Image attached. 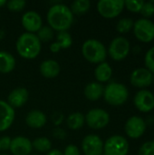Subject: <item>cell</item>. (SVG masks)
Masks as SVG:
<instances>
[{
	"label": "cell",
	"mask_w": 154,
	"mask_h": 155,
	"mask_svg": "<svg viewBox=\"0 0 154 155\" xmlns=\"http://www.w3.org/2000/svg\"><path fill=\"white\" fill-rule=\"evenodd\" d=\"M46 17L49 26L57 32L67 31L74 23V15L70 7L64 4L52 5L47 12Z\"/></svg>",
	"instance_id": "6da1fadb"
},
{
	"label": "cell",
	"mask_w": 154,
	"mask_h": 155,
	"mask_svg": "<svg viewBox=\"0 0 154 155\" xmlns=\"http://www.w3.org/2000/svg\"><path fill=\"white\" fill-rule=\"evenodd\" d=\"M15 48L21 57L25 59H34L41 52V42L36 35L25 32L18 37Z\"/></svg>",
	"instance_id": "7a4b0ae2"
},
{
	"label": "cell",
	"mask_w": 154,
	"mask_h": 155,
	"mask_svg": "<svg viewBox=\"0 0 154 155\" xmlns=\"http://www.w3.org/2000/svg\"><path fill=\"white\" fill-rule=\"evenodd\" d=\"M82 54L88 62L99 64L104 62L107 51L102 42L96 39H88L83 44Z\"/></svg>",
	"instance_id": "3957f363"
},
{
	"label": "cell",
	"mask_w": 154,
	"mask_h": 155,
	"mask_svg": "<svg viewBox=\"0 0 154 155\" xmlns=\"http://www.w3.org/2000/svg\"><path fill=\"white\" fill-rule=\"evenodd\" d=\"M129 96V92L127 87L120 83H111L106 87H104L103 97L107 104L119 106L123 104Z\"/></svg>",
	"instance_id": "277c9868"
},
{
	"label": "cell",
	"mask_w": 154,
	"mask_h": 155,
	"mask_svg": "<svg viewBox=\"0 0 154 155\" xmlns=\"http://www.w3.org/2000/svg\"><path fill=\"white\" fill-rule=\"evenodd\" d=\"M128 141L121 135H113L103 143V155H127Z\"/></svg>",
	"instance_id": "5b68a950"
},
{
	"label": "cell",
	"mask_w": 154,
	"mask_h": 155,
	"mask_svg": "<svg viewBox=\"0 0 154 155\" xmlns=\"http://www.w3.org/2000/svg\"><path fill=\"white\" fill-rule=\"evenodd\" d=\"M123 8V0H100L97 3V10L104 18H114L118 16Z\"/></svg>",
	"instance_id": "8992f818"
},
{
	"label": "cell",
	"mask_w": 154,
	"mask_h": 155,
	"mask_svg": "<svg viewBox=\"0 0 154 155\" xmlns=\"http://www.w3.org/2000/svg\"><path fill=\"white\" fill-rule=\"evenodd\" d=\"M84 117L87 125L94 130L104 128L108 125L110 122L109 114L105 110L100 108H94L90 110Z\"/></svg>",
	"instance_id": "52a82bcc"
},
{
	"label": "cell",
	"mask_w": 154,
	"mask_h": 155,
	"mask_svg": "<svg viewBox=\"0 0 154 155\" xmlns=\"http://www.w3.org/2000/svg\"><path fill=\"white\" fill-rule=\"evenodd\" d=\"M108 53L114 61H122L130 53V42L125 37L118 36L111 42Z\"/></svg>",
	"instance_id": "ba28073f"
},
{
	"label": "cell",
	"mask_w": 154,
	"mask_h": 155,
	"mask_svg": "<svg viewBox=\"0 0 154 155\" xmlns=\"http://www.w3.org/2000/svg\"><path fill=\"white\" fill-rule=\"evenodd\" d=\"M133 32L138 40L150 43L154 39V23L146 18L139 19L133 25Z\"/></svg>",
	"instance_id": "9c48e42d"
},
{
	"label": "cell",
	"mask_w": 154,
	"mask_h": 155,
	"mask_svg": "<svg viewBox=\"0 0 154 155\" xmlns=\"http://www.w3.org/2000/svg\"><path fill=\"white\" fill-rule=\"evenodd\" d=\"M82 149L84 155H102L103 154V142L96 134H88L82 142Z\"/></svg>",
	"instance_id": "30bf717a"
},
{
	"label": "cell",
	"mask_w": 154,
	"mask_h": 155,
	"mask_svg": "<svg viewBox=\"0 0 154 155\" xmlns=\"http://www.w3.org/2000/svg\"><path fill=\"white\" fill-rule=\"evenodd\" d=\"M125 133L132 139H138L143 135L146 131V124L143 118L132 116L125 124Z\"/></svg>",
	"instance_id": "8fae6325"
},
{
	"label": "cell",
	"mask_w": 154,
	"mask_h": 155,
	"mask_svg": "<svg viewBox=\"0 0 154 155\" xmlns=\"http://www.w3.org/2000/svg\"><path fill=\"white\" fill-rule=\"evenodd\" d=\"M134 105L143 113H149L154 109V94L148 90L139 91L134 97Z\"/></svg>",
	"instance_id": "7c38bea8"
},
{
	"label": "cell",
	"mask_w": 154,
	"mask_h": 155,
	"mask_svg": "<svg viewBox=\"0 0 154 155\" xmlns=\"http://www.w3.org/2000/svg\"><path fill=\"white\" fill-rule=\"evenodd\" d=\"M131 84L138 88L151 85L153 82V74L146 68H137L133 71L130 77Z\"/></svg>",
	"instance_id": "4fadbf2b"
},
{
	"label": "cell",
	"mask_w": 154,
	"mask_h": 155,
	"mask_svg": "<svg viewBox=\"0 0 154 155\" xmlns=\"http://www.w3.org/2000/svg\"><path fill=\"white\" fill-rule=\"evenodd\" d=\"M21 22L23 27L26 30L27 33L34 34L43 26L42 17L35 11H28L25 13L22 16Z\"/></svg>",
	"instance_id": "5bb4252c"
},
{
	"label": "cell",
	"mask_w": 154,
	"mask_h": 155,
	"mask_svg": "<svg viewBox=\"0 0 154 155\" xmlns=\"http://www.w3.org/2000/svg\"><path fill=\"white\" fill-rule=\"evenodd\" d=\"M13 155H29L33 150L32 142L25 136H16L12 139L10 149Z\"/></svg>",
	"instance_id": "9a60e30c"
},
{
	"label": "cell",
	"mask_w": 154,
	"mask_h": 155,
	"mask_svg": "<svg viewBox=\"0 0 154 155\" xmlns=\"http://www.w3.org/2000/svg\"><path fill=\"white\" fill-rule=\"evenodd\" d=\"M15 117V109H13L5 101L0 100V132L7 130L14 123Z\"/></svg>",
	"instance_id": "2e32d148"
},
{
	"label": "cell",
	"mask_w": 154,
	"mask_h": 155,
	"mask_svg": "<svg viewBox=\"0 0 154 155\" xmlns=\"http://www.w3.org/2000/svg\"><path fill=\"white\" fill-rule=\"evenodd\" d=\"M29 98V93L25 87H17L10 92L7 97V104L13 108H20L24 106Z\"/></svg>",
	"instance_id": "e0dca14e"
},
{
	"label": "cell",
	"mask_w": 154,
	"mask_h": 155,
	"mask_svg": "<svg viewBox=\"0 0 154 155\" xmlns=\"http://www.w3.org/2000/svg\"><path fill=\"white\" fill-rule=\"evenodd\" d=\"M25 124L34 129L42 128L46 124V115L42 111L32 110L25 116Z\"/></svg>",
	"instance_id": "ac0fdd59"
},
{
	"label": "cell",
	"mask_w": 154,
	"mask_h": 155,
	"mask_svg": "<svg viewBox=\"0 0 154 155\" xmlns=\"http://www.w3.org/2000/svg\"><path fill=\"white\" fill-rule=\"evenodd\" d=\"M40 73L45 78H54L60 74L59 63L55 60L48 59L44 60L40 64Z\"/></svg>",
	"instance_id": "d6986e66"
},
{
	"label": "cell",
	"mask_w": 154,
	"mask_h": 155,
	"mask_svg": "<svg viewBox=\"0 0 154 155\" xmlns=\"http://www.w3.org/2000/svg\"><path fill=\"white\" fill-rule=\"evenodd\" d=\"M103 92H104V87L100 83H96V82L88 84L84 90V96L89 101L99 100L101 97L103 96Z\"/></svg>",
	"instance_id": "ffe728a7"
},
{
	"label": "cell",
	"mask_w": 154,
	"mask_h": 155,
	"mask_svg": "<svg viewBox=\"0 0 154 155\" xmlns=\"http://www.w3.org/2000/svg\"><path fill=\"white\" fill-rule=\"evenodd\" d=\"M15 67V59L10 53L0 51V73L9 74Z\"/></svg>",
	"instance_id": "44dd1931"
},
{
	"label": "cell",
	"mask_w": 154,
	"mask_h": 155,
	"mask_svg": "<svg viewBox=\"0 0 154 155\" xmlns=\"http://www.w3.org/2000/svg\"><path fill=\"white\" fill-rule=\"evenodd\" d=\"M113 74V69L108 63L103 62L99 64L94 69V76L96 80L100 83L108 82Z\"/></svg>",
	"instance_id": "7402d4cb"
},
{
	"label": "cell",
	"mask_w": 154,
	"mask_h": 155,
	"mask_svg": "<svg viewBox=\"0 0 154 155\" xmlns=\"http://www.w3.org/2000/svg\"><path fill=\"white\" fill-rule=\"evenodd\" d=\"M84 123H85V117L82 113L79 112L69 114L66 119L67 126L74 131L81 129L84 126Z\"/></svg>",
	"instance_id": "603a6c76"
},
{
	"label": "cell",
	"mask_w": 154,
	"mask_h": 155,
	"mask_svg": "<svg viewBox=\"0 0 154 155\" xmlns=\"http://www.w3.org/2000/svg\"><path fill=\"white\" fill-rule=\"evenodd\" d=\"M91 7V2L89 0H75L71 4L70 10L73 15H82L89 11Z\"/></svg>",
	"instance_id": "cb8c5ba5"
},
{
	"label": "cell",
	"mask_w": 154,
	"mask_h": 155,
	"mask_svg": "<svg viewBox=\"0 0 154 155\" xmlns=\"http://www.w3.org/2000/svg\"><path fill=\"white\" fill-rule=\"evenodd\" d=\"M33 149L40 153H48L52 150V142L47 137H38L32 142Z\"/></svg>",
	"instance_id": "d4e9b609"
},
{
	"label": "cell",
	"mask_w": 154,
	"mask_h": 155,
	"mask_svg": "<svg viewBox=\"0 0 154 155\" xmlns=\"http://www.w3.org/2000/svg\"><path fill=\"white\" fill-rule=\"evenodd\" d=\"M55 42L59 45L61 49H66L72 45L73 38L67 31L58 32V34L56 35V41Z\"/></svg>",
	"instance_id": "484cf974"
},
{
	"label": "cell",
	"mask_w": 154,
	"mask_h": 155,
	"mask_svg": "<svg viewBox=\"0 0 154 155\" xmlns=\"http://www.w3.org/2000/svg\"><path fill=\"white\" fill-rule=\"evenodd\" d=\"M36 36L40 42H49L54 37V30L49 25H43L37 31Z\"/></svg>",
	"instance_id": "4316f807"
},
{
	"label": "cell",
	"mask_w": 154,
	"mask_h": 155,
	"mask_svg": "<svg viewBox=\"0 0 154 155\" xmlns=\"http://www.w3.org/2000/svg\"><path fill=\"white\" fill-rule=\"evenodd\" d=\"M134 22L131 18H122L116 25V30L121 34H126L133 28Z\"/></svg>",
	"instance_id": "83f0119b"
},
{
	"label": "cell",
	"mask_w": 154,
	"mask_h": 155,
	"mask_svg": "<svg viewBox=\"0 0 154 155\" xmlns=\"http://www.w3.org/2000/svg\"><path fill=\"white\" fill-rule=\"evenodd\" d=\"M144 4V1H134V0H125L124 1V6L131 12L133 13H140L143 5Z\"/></svg>",
	"instance_id": "f1b7e54d"
},
{
	"label": "cell",
	"mask_w": 154,
	"mask_h": 155,
	"mask_svg": "<svg viewBox=\"0 0 154 155\" xmlns=\"http://www.w3.org/2000/svg\"><path fill=\"white\" fill-rule=\"evenodd\" d=\"M25 0H10L6 3V7L12 12H19L25 8Z\"/></svg>",
	"instance_id": "f546056e"
},
{
	"label": "cell",
	"mask_w": 154,
	"mask_h": 155,
	"mask_svg": "<svg viewBox=\"0 0 154 155\" xmlns=\"http://www.w3.org/2000/svg\"><path fill=\"white\" fill-rule=\"evenodd\" d=\"M145 65L152 74H154V46L152 47L145 54Z\"/></svg>",
	"instance_id": "4dcf8cb0"
},
{
	"label": "cell",
	"mask_w": 154,
	"mask_h": 155,
	"mask_svg": "<svg viewBox=\"0 0 154 155\" xmlns=\"http://www.w3.org/2000/svg\"><path fill=\"white\" fill-rule=\"evenodd\" d=\"M139 155H154V140L144 143L139 149Z\"/></svg>",
	"instance_id": "1f68e13d"
},
{
	"label": "cell",
	"mask_w": 154,
	"mask_h": 155,
	"mask_svg": "<svg viewBox=\"0 0 154 155\" xmlns=\"http://www.w3.org/2000/svg\"><path fill=\"white\" fill-rule=\"evenodd\" d=\"M146 19L148 17H151L154 15V2L150 1V2H144L143 8L140 12Z\"/></svg>",
	"instance_id": "d6a6232c"
},
{
	"label": "cell",
	"mask_w": 154,
	"mask_h": 155,
	"mask_svg": "<svg viewBox=\"0 0 154 155\" xmlns=\"http://www.w3.org/2000/svg\"><path fill=\"white\" fill-rule=\"evenodd\" d=\"M12 139L9 136H3L0 138V150L1 151H6L10 149Z\"/></svg>",
	"instance_id": "836d02e7"
},
{
	"label": "cell",
	"mask_w": 154,
	"mask_h": 155,
	"mask_svg": "<svg viewBox=\"0 0 154 155\" xmlns=\"http://www.w3.org/2000/svg\"><path fill=\"white\" fill-rule=\"evenodd\" d=\"M63 153L64 155H80V150L76 145L69 144L65 147Z\"/></svg>",
	"instance_id": "e575fe53"
},
{
	"label": "cell",
	"mask_w": 154,
	"mask_h": 155,
	"mask_svg": "<svg viewBox=\"0 0 154 155\" xmlns=\"http://www.w3.org/2000/svg\"><path fill=\"white\" fill-rule=\"evenodd\" d=\"M49 48H50V51H51L52 53H58V52L61 50V47L59 46V45H58L56 42L52 43V44L50 45Z\"/></svg>",
	"instance_id": "d590c367"
},
{
	"label": "cell",
	"mask_w": 154,
	"mask_h": 155,
	"mask_svg": "<svg viewBox=\"0 0 154 155\" xmlns=\"http://www.w3.org/2000/svg\"><path fill=\"white\" fill-rule=\"evenodd\" d=\"M46 155H64L63 152H61L60 150H57V149H52L50 150Z\"/></svg>",
	"instance_id": "8d00e7d4"
},
{
	"label": "cell",
	"mask_w": 154,
	"mask_h": 155,
	"mask_svg": "<svg viewBox=\"0 0 154 155\" xmlns=\"http://www.w3.org/2000/svg\"><path fill=\"white\" fill-rule=\"evenodd\" d=\"M6 3H7V1H5V0H0V7L6 5Z\"/></svg>",
	"instance_id": "74e56055"
},
{
	"label": "cell",
	"mask_w": 154,
	"mask_h": 155,
	"mask_svg": "<svg viewBox=\"0 0 154 155\" xmlns=\"http://www.w3.org/2000/svg\"><path fill=\"white\" fill-rule=\"evenodd\" d=\"M29 155H37V154H29Z\"/></svg>",
	"instance_id": "f35d334b"
},
{
	"label": "cell",
	"mask_w": 154,
	"mask_h": 155,
	"mask_svg": "<svg viewBox=\"0 0 154 155\" xmlns=\"http://www.w3.org/2000/svg\"><path fill=\"white\" fill-rule=\"evenodd\" d=\"M0 155H8V154H0Z\"/></svg>",
	"instance_id": "ab89813d"
},
{
	"label": "cell",
	"mask_w": 154,
	"mask_h": 155,
	"mask_svg": "<svg viewBox=\"0 0 154 155\" xmlns=\"http://www.w3.org/2000/svg\"><path fill=\"white\" fill-rule=\"evenodd\" d=\"M153 82H154V76H153Z\"/></svg>",
	"instance_id": "60d3db41"
},
{
	"label": "cell",
	"mask_w": 154,
	"mask_h": 155,
	"mask_svg": "<svg viewBox=\"0 0 154 155\" xmlns=\"http://www.w3.org/2000/svg\"><path fill=\"white\" fill-rule=\"evenodd\" d=\"M0 152H1V150H0Z\"/></svg>",
	"instance_id": "b9f144b4"
},
{
	"label": "cell",
	"mask_w": 154,
	"mask_h": 155,
	"mask_svg": "<svg viewBox=\"0 0 154 155\" xmlns=\"http://www.w3.org/2000/svg\"><path fill=\"white\" fill-rule=\"evenodd\" d=\"M102 155H103V154H102Z\"/></svg>",
	"instance_id": "7bdbcfd3"
}]
</instances>
